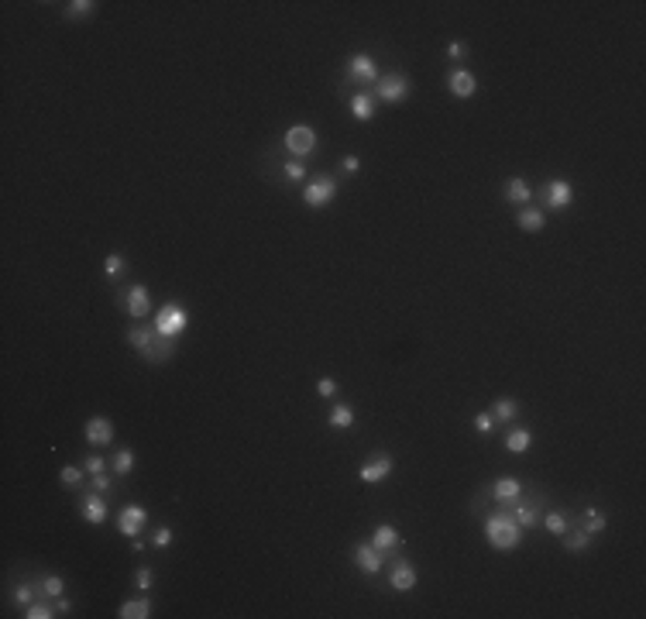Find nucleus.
<instances>
[{
    "mask_svg": "<svg viewBox=\"0 0 646 619\" xmlns=\"http://www.w3.org/2000/svg\"><path fill=\"white\" fill-rule=\"evenodd\" d=\"M148 520V513H145V506H138V502H128L124 509H121V516H117V530L124 533V537H138L141 533V526Z\"/></svg>",
    "mask_w": 646,
    "mask_h": 619,
    "instance_id": "nucleus-15",
    "label": "nucleus"
},
{
    "mask_svg": "<svg viewBox=\"0 0 646 619\" xmlns=\"http://www.w3.org/2000/svg\"><path fill=\"white\" fill-rule=\"evenodd\" d=\"M388 475H392V455H388V451H378L371 461H364V464L357 468V478H361L364 486H382Z\"/></svg>",
    "mask_w": 646,
    "mask_h": 619,
    "instance_id": "nucleus-8",
    "label": "nucleus"
},
{
    "mask_svg": "<svg viewBox=\"0 0 646 619\" xmlns=\"http://www.w3.org/2000/svg\"><path fill=\"white\" fill-rule=\"evenodd\" d=\"M348 110H351V117H355V121L364 124V121H371V114H375V97H371L368 90H357L355 97L348 100Z\"/></svg>",
    "mask_w": 646,
    "mask_h": 619,
    "instance_id": "nucleus-17",
    "label": "nucleus"
},
{
    "mask_svg": "<svg viewBox=\"0 0 646 619\" xmlns=\"http://www.w3.org/2000/svg\"><path fill=\"white\" fill-rule=\"evenodd\" d=\"M516 224L526 230V234H536V230L547 228V217H543V210H536V207H522L519 217H516Z\"/></svg>",
    "mask_w": 646,
    "mask_h": 619,
    "instance_id": "nucleus-21",
    "label": "nucleus"
},
{
    "mask_svg": "<svg viewBox=\"0 0 646 619\" xmlns=\"http://www.w3.org/2000/svg\"><path fill=\"white\" fill-rule=\"evenodd\" d=\"M282 179L286 183H303L306 179V165L299 162V159H286L282 162Z\"/></svg>",
    "mask_w": 646,
    "mask_h": 619,
    "instance_id": "nucleus-34",
    "label": "nucleus"
},
{
    "mask_svg": "<svg viewBox=\"0 0 646 619\" xmlns=\"http://www.w3.org/2000/svg\"><path fill=\"white\" fill-rule=\"evenodd\" d=\"M371 544L385 554V551H395L399 547V530L392 526V523H378L375 526V533H371Z\"/></svg>",
    "mask_w": 646,
    "mask_h": 619,
    "instance_id": "nucleus-19",
    "label": "nucleus"
},
{
    "mask_svg": "<svg viewBox=\"0 0 646 619\" xmlns=\"http://www.w3.org/2000/svg\"><path fill=\"white\" fill-rule=\"evenodd\" d=\"M334 196H337V179H334V176H320V179L306 183V190H303V203H306L310 210H323V207H330V203H334Z\"/></svg>",
    "mask_w": 646,
    "mask_h": 619,
    "instance_id": "nucleus-6",
    "label": "nucleus"
},
{
    "mask_svg": "<svg viewBox=\"0 0 646 619\" xmlns=\"http://www.w3.org/2000/svg\"><path fill=\"white\" fill-rule=\"evenodd\" d=\"M93 7H97L93 0H72V4H65V18H72V21L76 18H90Z\"/></svg>",
    "mask_w": 646,
    "mask_h": 619,
    "instance_id": "nucleus-35",
    "label": "nucleus"
},
{
    "mask_svg": "<svg viewBox=\"0 0 646 619\" xmlns=\"http://www.w3.org/2000/svg\"><path fill=\"white\" fill-rule=\"evenodd\" d=\"M117 299L124 303V310H128L134 320H145L152 313V296H148V286H141V282H134L131 289H121Z\"/></svg>",
    "mask_w": 646,
    "mask_h": 619,
    "instance_id": "nucleus-7",
    "label": "nucleus"
},
{
    "mask_svg": "<svg viewBox=\"0 0 646 619\" xmlns=\"http://www.w3.org/2000/svg\"><path fill=\"white\" fill-rule=\"evenodd\" d=\"M83 434H86V441H90L93 448H107V444L114 441V424H110L107 417H90Z\"/></svg>",
    "mask_w": 646,
    "mask_h": 619,
    "instance_id": "nucleus-16",
    "label": "nucleus"
},
{
    "mask_svg": "<svg viewBox=\"0 0 646 619\" xmlns=\"http://www.w3.org/2000/svg\"><path fill=\"white\" fill-rule=\"evenodd\" d=\"M574 203V186L567 179H550L543 186V207L547 210H567Z\"/></svg>",
    "mask_w": 646,
    "mask_h": 619,
    "instance_id": "nucleus-9",
    "label": "nucleus"
},
{
    "mask_svg": "<svg viewBox=\"0 0 646 619\" xmlns=\"http://www.w3.org/2000/svg\"><path fill=\"white\" fill-rule=\"evenodd\" d=\"M506 200H509V203H516V207H529V200H533L529 183H526L522 176H513V179L506 183Z\"/></svg>",
    "mask_w": 646,
    "mask_h": 619,
    "instance_id": "nucleus-18",
    "label": "nucleus"
},
{
    "mask_svg": "<svg viewBox=\"0 0 646 619\" xmlns=\"http://www.w3.org/2000/svg\"><path fill=\"white\" fill-rule=\"evenodd\" d=\"M131 551H134V554H141V551H145V540H141V533H138V537H131Z\"/></svg>",
    "mask_w": 646,
    "mask_h": 619,
    "instance_id": "nucleus-46",
    "label": "nucleus"
},
{
    "mask_svg": "<svg viewBox=\"0 0 646 619\" xmlns=\"http://www.w3.org/2000/svg\"><path fill=\"white\" fill-rule=\"evenodd\" d=\"M357 420H355V406H348V403H337L334 410H330V417H327V426L330 430H351Z\"/></svg>",
    "mask_w": 646,
    "mask_h": 619,
    "instance_id": "nucleus-20",
    "label": "nucleus"
},
{
    "mask_svg": "<svg viewBox=\"0 0 646 619\" xmlns=\"http://www.w3.org/2000/svg\"><path fill=\"white\" fill-rule=\"evenodd\" d=\"M522 495V482L519 478H499L495 486H492V499L495 502H513Z\"/></svg>",
    "mask_w": 646,
    "mask_h": 619,
    "instance_id": "nucleus-23",
    "label": "nucleus"
},
{
    "mask_svg": "<svg viewBox=\"0 0 646 619\" xmlns=\"http://www.w3.org/2000/svg\"><path fill=\"white\" fill-rule=\"evenodd\" d=\"M117 616L121 619H148L152 616V602H148V599H128V602H121Z\"/></svg>",
    "mask_w": 646,
    "mask_h": 619,
    "instance_id": "nucleus-24",
    "label": "nucleus"
},
{
    "mask_svg": "<svg viewBox=\"0 0 646 619\" xmlns=\"http://www.w3.org/2000/svg\"><path fill=\"white\" fill-rule=\"evenodd\" d=\"M83 471L86 468H79V464H62V471H59V482H62V489H83Z\"/></svg>",
    "mask_w": 646,
    "mask_h": 619,
    "instance_id": "nucleus-27",
    "label": "nucleus"
},
{
    "mask_svg": "<svg viewBox=\"0 0 646 619\" xmlns=\"http://www.w3.org/2000/svg\"><path fill=\"white\" fill-rule=\"evenodd\" d=\"M499 506H502V509H509V513H513V520H516L522 530L540 523V502H536V499H522V495H519V499H513V502H499Z\"/></svg>",
    "mask_w": 646,
    "mask_h": 619,
    "instance_id": "nucleus-13",
    "label": "nucleus"
},
{
    "mask_svg": "<svg viewBox=\"0 0 646 619\" xmlns=\"http://www.w3.org/2000/svg\"><path fill=\"white\" fill-rule=\"evenodd\" d=\"M21 616L25 619H55L59 616V609H55V602H38V599H34Z\"/></svg>",
    "mask_w": 646,
    "mask_h": 619,
    "instance_id": "nucleus-31",
    "label": "nucleus"
},
{
    "mask_svg": "<svg viewBox=\"0 0 646 619\" xmlns=\"http://www.w3.org/2000/svg\"><path fill=\"white\" fill-rule=\"evenodd\" d=\"M155 327V334L159 337H169V341H179V334L190 327V313H186V306H179V303H165L159 310V317L152 320Z\"/></svg>",
    "mask_w": 646,
    "mask_h": 619,
    "instance_id": "nucleus-2",
    "label": "nucleus"
},
{
    "mask_svg": "<svg viewBox=\"0 0 646 619\" xmlns=\"http://www.w3.org/2000/svg\"><path fill=\"white\" fill-rule=\"evenodd\" d=\"M522 537H526V530L513 520L509 509L499 506V513L485 516V540H488L495 551H516L519 544H522Z\"/></svg>",
    "mask_w": 646,
    "mask_h": 619,
    "instance_id": "nucleus-1",
    "label": "nucleus"
},
{
    "mask_svg": "<svg viewBox=\"0 0 646 619\" xmlns=\"http://www.w3.org/2000/svg\"><path fill=\"white\" fill-rule=\"evenodd\" d=\"M567 526H571V520H567L560 509H550L547 516H543V530L553 533V537H564V533H567Z\"/></svg>",
    "mask_w": 646,
    "mask_h": 619,
    "instance_id": "nucleus-29",
    "label": "nucleus"
},
{
    "mask_svg": "<svg viewBox=\"0 0 646 619\" xmlns=\"http://www.w3.org/2000/svg\"><path fill=\"white\" fill-rule=\"evenodd\" d=\"M317 396H320V399H334V396H337V382H334V379H320V382H317Z\"/></svg>",
    "mask_w": 646,
    "mask_h": 619,
    "instance_id": "nucleus-41",
    "label": "nucleus"
},
{
    "mask_svg": "<svg viewBox=\"0 0 646 619\" xmlns=\"http://www.w3.org/2000/svg\"><path fill=\"white\" fill-rule=\"evenodd\" d=\"M416 582H420L416 578V568L406 557H395L392 568H388V585H392V592H413Z\"/></svg>",
    "mask_w": 646,
    "mask_h": 619,
    "instance_id": "nucleus-11",
    "label": "nucleus"
},
{
    "mask_svg": "<svg viewBox=\"0 0 646 619\" xmlns=\"http://www.w3.org/2000/svg\"><path fill=\"white\" fill-rule=\"evenodd\" d=\"M495 417H492V413H478V417H475V430H478V434H492V430H495Z\"/></svg>",
    "mask_w": 646,
    "mask_h": 619,
    "instance_id": "nucleus-39",
    "label": "nucleus"
},
{
    "mask_svg": "<svg viewBox=\"0 0 646 619\" xmlns=\"http://www.w3.org/2000/svg\"><path fill=\"white\" fill-rule=\"evenodd\" d=\"M152 544H155V547H169V544H172V526H159L155 537H152Z\"/></svg>",
    "mask_w": 646,
    "mask_h": 619,
    "instance_id": "nucleus-42",
    "label": "nucleus"
},
{
    "mask_svg": "<svg viewBox=\"0 0 646 619\" xmlns=\"http://www.w3.org/2000/svg\"><path fill=\"white\" fill-rule=\"evenodd\" d=\"M83 468L90 471V475H100V471H107V457H100V455H90L86 461H83Z\"/></svg>",
    "mask_w": 646,
    "mask_h": 619,
    "instance_id": "nucleus-40",
    "label": "nucleus"
},
{
    "mask_svg": "<svg viewBox=\"0 0 646 619\" xmlns=\"http://www.w3.org/2000/svg\"><path fill=\"white\" fill-rule=\"evenodd\" d=\"M55 609H59V616H69V613H72V602H69L65 595H59V599H55Z\"/></svg>",
    "mask_w": 646,
    "mask_h": 619,
    "instance_id": "nucleus-45",
    "label": "nucleus"
},
{
    "mask_svg": "<svg viewBox=\"0 0 646 619\" xmlns=\"http://www.w3.org/2000/svg\"><path fill=\"white\" fill-rule=\"evenodd\" d=\"M447 90H451L454 100H471V97H475V90H478V79H475L468 69L454 65L451 76H447Z\"/></svg>",
    "mask_w": 646,
    "mask_h": 619,
    "instance_id": "nucleus-14",
    "label": "nucleus"
},
{
    "mask_svg": "<svg viewBox=\"0 0 646 619\" xmlns=\"http://www.w3.org/2000/svg\"><path fill=\"white\" fill-rule=\"evenodd\" d=\"M11 599H14V606H21V609H28L34 599H38V592L32 588V582H21V585H14L11 592Z\"/></svg>",
    "mask_w": 646,
    "mask_h": 619,
    "instance_id": "nucleus-32",
    "label": "nucleus"
},
{
    "mask_svg": "<svg viewBox=\"0 0 646 619\" xmlns=\"http://www.w3.org/2000/svg\"><path fill=\"white\" fill-rule=\"evenodd\" d=\"M62 592H65L62 575H41V595L45 599H59Z\"/></svg>",
    "mask_w": 646,
    "mask_h": 619,
    "instance_id": "nucleus-33",
    "label": "nucleus"
},
{
    "mask_svg": "<svg viewBox=\"0 0 646 619\" xmlns=\"http://www.w3.org/2000/svg\"><path fill=\"white\" fill-rule=\"evenodd\" d=\"M134 464H138V457H134V451H128V448H121L117 455L110 457V468H114V475H131L134 471Z\"/></svg>",
    "mask_w": 646,
    "mask_h": 619,
    "instance_id": "nucleus-26",
    "label": "nucleus"
},
{
    "mask_svg": "<svg viewBox=\"0 0 646 619\" xmlns=\"http://www.w3.org/2000/svg\"><path fill=\"white\" fill-rule=\"evenodd\" d=\"M447 56H451V59H464V56H468V45H464V41H451V45H447Z\"/></svg>",
    "mask_w": 646,
    "mask_h": 619,
    "instance_id": "nucleus-43",
    "label": "nucleus"
},
{
    "mask_svg": "<svg viewBox=\"0 0 646 619\" xmlns=\"http://www.w3.org/2000/svg\"><path fill=\"white\" fill-rule=\"evenodd\" d=\"M134 585L141 588V592H148V588L155 585V571H152L148 564H141V568L134 571Z\"/></svg>",
    "mask_w": 646,
    "mask_h": 619,
    "instance_id": "nucleus-37",
    "label": "nucleus"
},
{
    "mask_svg": "<svg viewBox=\"0 0 646 619\" xmlns=\"http://www.w3.org/2000/svg\"><path fill=\"white\" fill-rule=\"evenodd\" d=\"M341 169H344L348 176H355L357 169H361V159H355V155H348V159H341Z\"/></svg>",
    "mask_w": 646,
    "mask_h": 619,
    "instance_id": "nucleus-44",
    "label": "nucleus"
},
{
    "mask_svg": "<svg viewBox=\"0 0 646 619\" xmlns=\"http://www.w3.org/2000/svg\"><path fill=\"white\" fill-rule=\"evenodd\" d=\"M344 76L355 83V86H361V90H368L371 93V86L378 83V63L368 56V52H355L351 59H348V65H344Z\"/></svg>",
    "mask_w": 646,
    "mask_h": 619,
    "instance_id": "nucleus-3",
    "label": "nucleus"
},
{
    "mask_svg": "<svg viewBox=\"0 0 646 619\" xmlns=\"http://www.w3.org/2000/svg\"><path fill=\"white\" fill-rule=\"evenodd\" d=\"M90 489L100 492V495H110V492H114V478H110L107 471H100V475H90Z\"/></svg>",
    "mask_w": 646,
    "mask_h": 619,
    "instance_id": "nucleus-36",
    "label": "nucleus"
},
{
    "mask_svg": "<svg viewBox=\"0 0 646 619\" xmlns=\"http://www.w3.org/2000/svg\"><path fill=\"white\" fill-rule=\"evenodd\" d=\"M79 516L86 523H93V526H100V523H107V516H110V509H107V495H100V492H83L79 495Z\"/></svg>",
    "mask_w": 646,
    "mask_h": 619,
    "instance_id": "nucleus-10",
    "label": "nucleus"
},
{
    "mask_svg": "<svg viewBox=\"0 0 646 619\" xmlns=\"http://www.w3.org/2000/svg\"><path fill=\"white\" fill-rule=\"evenodd\" d=\"M409 93H413V83H409V76H402V72H385V76H378V83L371 86V97L382 100V103H402Z\"/></svg>",
    "mask_w": 646,
    "mask_h": 619,
    "instance_id": "nucleus-4",
    "label": "nucleus"
},
{
    "mask_svg": "<svg viewBox=\"0 0 646 619\" xmlns=\"http://www.w3.org/2000/svg\"><path fill=\"white\" fill-rule=\"evenodd\" d=\"M282 145H286V152H289L292 159L303 162V159H310L317 152V131L310 128V124H296V128L286 131Z\"/></svg>",
    "mask_w": 646,
    "mask_h": 619,
    "instance_id": "nucleus-5",
    "label": "nucleus"
},
{
    "mask_svg": "<svg viewBox=\"0 0 646 619\" xmlns=\"http://www.w3.org/2000/svg\"><path fill=\"white\" fill-rule=\"evenodd\" d=\"M103 272H107V279H117L121 272H124V259L114 252V255H107V261H103Z\"/></svg>",
    "mask_w": 646,
    "mask_h": 619,
    "instance_id": "nucleus-38",
    "label": "nucleus"
},
{
    "mask_svg": "<svg viewBox=\"0 0 646 619\" xmlns=\"http://www.w3.org/2000/svg\"><path fill=\"white\" fill-rule=\"evenodd\" d=\"M492 417H495V424H513V420L519 417V403H516V399H509V396L495 399V406H492Z\"/></svg>",
    "mask_w": 646,
    "mask_h": 619,
    "instance_id": "nucleus-25",
    "label": "nucleus"
},
{
    "mask_svg": "<svg viewBox=\"0 0 646 619\" xmlns=\"http://www.w3.org/2000/svg\"><path fill=\"white\" fill-rule=\"evenodd\" d=\"M567 530H571V526H567ZM560 540H564V551H571V554H581V551H588V540H591V537H588L584 530H571V533H564Z\"/></svg>",
    "mask_w": 646,
    "mask_h": 619,
    "instance_id": "nucleus-30",
    "label": "nucleus"
},
{
    "mask_svg": "<svg viewBox=\"0 0 646 619\" xmlns=\"http://www.w3.org/2000/svg\"><path fill=\"white\" fill-rule=\"evenodd\" d=\"M605 513H598V509H595V506H588V509H584V533H588V537H598V533H602V530H605Z\"/></svg>",
    "mask_w": 646,
    "mask_h": 619,
    "instance_id": "nucleus-28",
    "label": "nucleus"
},
{
    "mask_svg": "<svg viewBox=\"0 0 646 619\" xmlns=\"http://www.w3.org/2000/svg\"><path fill=\"white\" fill-rule=\"evenodd\" d=\"M355 564H357V571L361 575H378L382 568H385V557H382V551L371 544V540H364V544H357L355 547Z\"/></svg>",
    "mask_w": 646,
    "mask_h": 619,
    "instance_id": "nucleus-12",
    "label": "nucleus"
},
{
    "mask_svg": "<svg viewBox=\"0 0 646 619\" xmlns=\"http://www.w3.org/2000/svg\"><path fill=\"white\" fill-rule=\"evenodd\" d=\"M529 444H533V434H529L526 426H513V430L506 434V451H509V455H526Z\"/></svg>",
    "mask_w": 646,
    "mask_h": 619,
    "instance_id": "nucleus-22",
    "label": "nucleus"
}]
</instances>
